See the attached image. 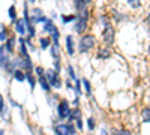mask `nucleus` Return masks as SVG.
Returning <instances> with one entry per match:
<instances>
[{"label": "nucleus", "mask_w": 150, "mask_h": 135, "mask_svg": "<svg viewBox=\"0 0 150 135\" xmlns=\"http://www.w3.org/2000/svg\"><path fill=\"white\" fill-rule=\"evenodd\" d=\"M6 30L3 26H0V42H6Z\"/></svg>", "instance_id": "nucleus-24"}, {"label": "nucleus", "mask_w": 150, "mask_h": 135, "mask_svg": "<svg viewBox=\"0 0 150 135\" xmlns=\"http://www.w3.org/2000/svg\"><path fill=\"white\" fill-rule=\"evenodd\" d=\"M104 32H102V38L105 44H112L114 42V29L110 23H107V20L104 18Z\"/></svg>", "instance_id": "nucleus-5"}, {"label": "nucleus", "mask_w": 150, "mask_h": 135, "mask_svg": "<svg viewBox=\"0 0 150 135\" xmlns=\"http://www.w3.org/2000/svg\"><path fill=\"white\" fill-rule=\"evenodd\" d=\"M81 83H83V86H84L86 93H87V95H90V93H92V89H90V83H89V80L83 78V80H81Z\"/></svg>", "instance_id": "nucleus-22"}, {"label": "nucleus", "mask_w": 150, "mask_h": 135, "mask_svg": "<svg viewBox=\"0 0 150 135\" xmlns=\"http://www.w3.org/2000/svg\"><path fill=\"white\" fill-rule=\"evenodd\" d=\"M141 117H143V122L150 123V107H146L143 110V111H141Z\"/></svg>", "instance_id": "nucleus-14"}, {"label": "nucleus", "mask_w": 150, "mask_h": 135, "mask_svg": "<svg viewBox=\"0 0 150 135\" xmlns=\"http://www.w3.org/2000/svg\"><path fill=\"white\" fill-rule=\"evenodd\" d=\"M29 2H30V3H35V2H36V0H29Z\"/></svg>", "instance_id": "nucleus-33"}, {"label": "nucleus", "mask_w": 150, "mask_h": 135, "mask_svg": "<svg viewBox=\"0 0 150 135\" xmlns=\"http://www.w3.org/2000/svg\"><path fill=\"white\" fill-rule=\"evenodd\" d=\"M54 29H56L54 23H53L51 20H47V21H45V26H44V30H45V32H48V33H51Z\"/></svg>", "instance_id": "nucleus-16"}, {"label": "nucleus", "mask_w": 150, "mask_h": 135, "mask_svg": "<svg viewBox=\"0 0 150 135\" xmlns=\"http://www.w3.org/2000/svg\"><path fill=\"white\" fill-rule=\"evenodd\" d=\"M38 81H39V84H41V87H42V90L44 92H50V83L47 81V78H45V75H41L39 78H38Z\"/></svg>", "instance_id": "nucleus-12"}, {"label": "nucleus", "mask_w": 150, "mask_h": 135, "mask_svg": "<svg viewBox=\"0 0 150 135\" xmlns=\"http://www.w3.org/2000/svg\"><path fill=\"white\" fill-rule=\"evenodd\" d=\"M69 117H71V122H72V123L77 125V128H80V129L83 128V122H81V113H80V110H74V111H71Z\"/></svg>", "instance_id": "nucleus-7"}, {"label": "nucleus", "mask_w": 150, "mask_h": 135, "mask_svg": "<svg viewBox=\"0 0 150 135\" xmlns=\"http://www.w3.org/2000/svg\"><path fill=\"white\" fill-rule=\"evenodd\" d=\"M87 125H89V129H93V128H95V120H93V117H89V120H87Z\"/></svg>", "instance_id": "nucleus-29"}, {"label": "nucleus", "mask_w": 150, "mask_h": 135, "mask_svg": "<svg viewBox=\"0 0 150 135\" xmlns=\"http://www.w3.org/2000/svg\"><path fill=\"white\" fill-rule=\"evenodd\" d=\"M95 44H96L95 36L93 35H86L78 42V50H80V53H87V51H90L92 48L95 47Z\"/></svg>", "instance_id": "nucleus-1"}, {"label": "nucleus", "mask_w": 150, "mask_h": 135, "mask_svg": "<svg viewBox=\"0 0 150 135\" xmlns=\"http://www.w3.org/2000/svg\"><path fill=\"white\" fill-rule=\"evenodd\" d=\"M50 45H51V38H42L41 39V48L42 50H47Z\"/></svg>", "instance_id": "nucleus-19"}, {"label": "nucleus", "mask_w": 150, "mask_h": 135, "mask_svg": "<svg viewBox=\"0 0 150 135\" xmlns=\"http://www.w3.org/2000/svg\"><path fill=\"white\" fill-rule=\"evenodd\" d=\"M26 80L30 83V87L33 89V87H35V77L32 75V74H26Z\"/></svg>", "instance_id": "nucleus-25"}, {"label": "nucleus", "mask_w": 150, "mask_h": 135, "mask_svg": "<svg viewBox=\"0 0 150 135\" xmlns=\"http://www.w3.org/2000/svg\"><path fill=\"white\" fill-rule=\"evenodd\" d=\"M44 75H45L47 81L50 83V86H51V87H54V89H60V87H62V81H60V77H59V72H57V71L48 69V71H45Z\"/></svg>", "instance_id": "nucleus-3"}, {"label": "nucleus", "mask_w": 150, "mask_h": 135, "mask_svg": "<svg viewBox=\"0 0 150 135\" xmlns=\"http://www.w3.org/2000/svg\"><path fill=\"white\" fill-rule=\"evenodd\" d=\"M74 5H75V9L80 12V11L87 9V6L90 5V0H74Z\"/></svg>", "instance_id": "nucleus-10"}, {"label": "nucleus", "mask_w": 150, "mask_h": 135, "mask_svg": "<svg viewBox=\"0 0 150 135\" xmlns=\"http://www.w3.org/2000/svg\"><path fill=\"white\" fill-rule=\"evenodd\" d=\"M11 53L8 51L6 45H2L0 47V66H2L5 71H9L11 68Z\"/></svg>", "instance_id": "nucleus-4"}, {"label": "nucleus", "mask_w": 150, "mask_h": 135, "mask_svg": "<svg viewBox=\"0 0 150 135\" xmlns=\"http://www.w3.org/2000/svg\"><path fill=\"white\" fill-rule=\"evenodd\" d=\"M9 18H11V21H17V9H15V6H11L9 8Z\"/></svg>", "instance_id": "nucleus-20"}, {"label": "nucleus", "mask_w": 150, "mask_h": 135, "mask_svg": "<svg viewBox=\"0 0 150 135\" xmlns=\"http://www.w3.org/2000/svg\"><path fill=\"white\" fill-rule=\"evenodd\" d=\"M87 20H89V12H87V9L80 11L77 18H75V32L83 33L87 27Z\"/></svg>", "instance_id": "nucleus-2"}, {"label": "nucleus", "mask_w": 150, "mask_h": 135, "mask_svg": "<svg viewBox=\"0 0 150 135\" xmlns=\"http://www.w3.org/2000/svg\"><path fill=\"white\" fill-rule=\"evenodd\" d=\"M57 114L60 119H66L69 117L71 114V107H69V102L68 101H60L59 107H57Z\"/></svg>", "instance_id": "nucleus-6"}, {"label": "nucleus", "mask_w": 150, "mask_h": 135, "mask_svg": "<svg viewBox=\"0 0 150 135\" xmlns=\"http://www.w3.org/2000/svg\"><path fill=\"white\" fill-rule=\"evenodd\" d=\"M68 71H69V78H71V80H74V81L77 80V77H75V71H74V68H72V66H69V68H68Z\"/></svg>", "instance_id": "nucleus-28"}, {"label": "nucleus", "mask_w": 150, "mask_h": 135, "mask_svg": "<svg viewBox=\"0 0 150 135\" xmlns=\"http://www.w3.org/2000/svg\"><path fill=\"white\" fill-rule=\"evenodd\" d=\"M12 75H14V78L17 81H24V80H26V74H24L21 69H15L14 72H12Z\"/></svg>", "instance_id": "nucleus-13"}, {"label": "nucleus", "mask_w": 150, "mask_h": 135, "mask_svg": "<svg viewBox=\"0 0 150 135\" xmlns=\"http://www.w3.org/2000/svg\"><path fill=\"white\" fill-rule=\"evenodd\" d=\"M112 135H132V134L128 129H114L112 131Z\"/></svg>", "instance_id": "nucleus-23"}, {"label": "nucleus", "mask_w": 150, "mask_h": 135, "mask_svg": "<svg viewBox=\"0 0 150 135\" xmlns=\"http://www.w3.org/2000/svg\"><path fill=\"white\" fill-rule=\"evenodd\" d=\"M128 3L131 8H138L140 6V0H128Z\"/></svg>", "instance_id": "nucleus-27"}, {"label": "nucleus", "mask_w": 150, "mask_h": 135, "mask_svg": "<svg viewBox=\"0 0 150 135\" xmlns=\"http://www.w3.org/2000/svg\"><path fill=\"white\" fill-rule=\"evenodd\" d=\"M15 30L20 33V35H26L27 33V24H26V20L24 18H20L15 21Z\"/></svg>", "instance_id": "nucleus-8"}, {"label": "nucleus", "mask_w": 150, "mask_h": 135, "mask_svg": "<svg viewBox=\"0 0 150 135\" xmlns=\"http://www.w3.org/2000/svg\"><path fill=\"white\" fill-rule=\"evenodd\" d=\"M0 135H3V131L2 129H0Z\"/></svg>", "instance_id": "nucleus-34"}, {"label": "nucleus", "mask_w": 150, "mask_h": 135, "mask_svg": "<svg viewBox=\"0 0 150 135\" xmlns=\"http://www.w3.org/2000/svg\"><path fill=\"white\" fill-rule=\"evenodd\" d=\"M51 56L54 59H60V50H59V44H53L51 47Z\"/></svg>", "instance_id": "nucleus-18"}, {"label": "nucleus", "mask_w": 150, "mask_h": 135, "mask_svg": "<svg viewBox=\"0 0 150 135\" xmlns=\"http://www.w3.org/2000/svg\"><path fill=\"white\" fill-rule=\"evenodd\" d=\"M110 56H111V51L107 50V48H101V50H99V53H98V57H99V59H108Z\"/></svg>", "instance_id": "nucleus-17"}, {"label": "nucleus", "mask_w": 150, "mask_h": 135, "mask_svg": "<svg viewBox=\"0 0 150 135\" xmlns=\"http://www.w3.org/2000/svg\"><path fill=\"white\" fill-rule=\"evenodd\" d=\"M2 113H3V96L0 95V116H2Z\"/></svg>", "instance_id": "nucleus-30"}, {"label": "nucleus", "mask_w": 150, "mask_h": 135, "mask_svg": "<svg viewBox=\"0 0 150 135\" xmlns=\"http://www.w3.org/2000/svg\"><path fill=\"white\" fill-rule=\"evenodd\" d=\"M36 74L41 77V75H44V74H45V71H44L42 68H36Z\"/></svg>", "instance_id": "nucleus-31"}, {"label": "nucleus", "mask_w": 150, "mask_h": 135, "mask_svg": "<svg viewBox=\"0 0 150 135\" xmlns=\"http://www.w3.org/2000/svg\"><path fill=\"white\" fill-rule=\"evenodd\" d=\"M50 35H51V41H53V44H59V36H60L59 30H57V29H54Z\"/></svg>", "instance_id": "nucleus-21"}, {"label": "nucleus", "mask_w": 150, "mask_h": 135, "mask_svg": "<svg viewBox=\"0 0 150 135\" xmlns=\"http://www.w3.org/2000/svg\"><path fill=\"white\" fill-rule=\"evenodd\" d=\"M56 135H71V129L69 125H57L56 126Z\"/></svg>", "instance_id": "nucleus-9"}, {"label": "nucleus", "mask_w": 150, "mask_h": 135, "mask_svg": "<svg viewBox=\"0 0 150 135\" xmlns=\"http://www.w3.org/2000/svg\"><path fill=\"white\" fill-rule=\"evenodd\" d=\"M77 15H63V23H71V21H75Z\"/></svg>", "instance_id": "nucleus-26"}, {"label": "nucleus", "mask_w": 150, "mask_h": 135, "mask_svg": "<svg viewBox=\"0 0 150 135\" xmlns=\"http://www.w3.org/2000/svg\"><path fill=\"white\" fill-rule=\"evenodd\" d=\"M66 50H68V54H75V44H74V38L71 35L66 36Z\"/></svg>", "instance_id": "nucleus-11"}, {"label": "nucleus", "mask_w": 150, "mask_h": 135, "mask_svg": "<svg viewBox=\"0 0 150 135\" xmlns=\"http://www.w3.org/2000/svg\"><path fill=\"white\" fill-rule=\"evenodd\" d=\"M149 53H150V48H149Z\"/></svg>", "instance_id": "nucleus-35"}, {"label": "nucleus", "mask_w": 150, "mask_h": 135, "mask_svg": "<svg viewBox=\"0 0 150 135\" xmlns=\"http://www.w3.org/2000/svg\"><path fill=\"white\" fill-rule=\"evenodd\" d=\"M6 48H8V51L9 53H12V51H14V47H15V38H14V36H12V38H9V39H6Z\"/></svg>", "instance_id": "nucleus-15"}, {"label": "nucleus", "mask_w": 150, "mask_h": 135, "mask_svg": "<svg viewBox=\"0 0 150 135\" xmlns=\"http://www.w3.org/2000/svg\"><path fill=\"white\" fill-rule=\"evenodd\" d=\"M146 21H147V23L150 24V12H149V15H147V18H146Z\"/></svg>", "instance_id": "nucleus-32"}]
</instances>
